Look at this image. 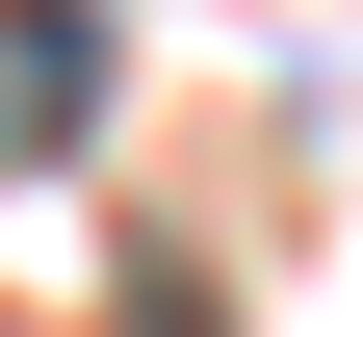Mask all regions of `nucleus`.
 Returning <instances> with one entry per match:
<instances>
[{"label":"nucleus","mask_w":363,"mask_h":337,"mask_svg":"<svg viewBox=\"0 0 363 337\" xmlns=\"http://www.w3.org/2000/svg\"><path fill=\"white\" fill-rule=\"evenodd\" d=\"M104 53H130L104 0H0V182H52L78 130H104Z\"/></svg>","instance_id":"1"}]
</instances>
